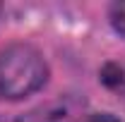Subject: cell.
Returning a JSON list of instances; mask_svg holds the SVG:
<instances>
[{
	"label": "cell",
	"mask_w": 125,
	"mask_h": 122,
	"mask_svg": "<svg viewBox=\"0 0 125 122\" xmlns=\"http://www.w3.org/2000/svg\"><path fill=\"white\" fill-rule=\"evenodd\" d=\"M89 122H120V120L113 117V115H108V113H101V115H94Z\"/></svg>",
	"instance_id": "4"
},
{
	"label": "cell",
	"mask_w": 125,
	"mask_h": 122,
	"mask_svg": "<svg viewBox=\"0 0 125 122\" xmlns=\"http://www.w3.org/2000/svg\"><path fill=\"white\" fill-rule=\"evenodd\" d=\"M48 79L43 55L29 43H12L0 50V96L19 101L39 91Z\"/></svg>",
	"instance_id": "1"
},
{
	"label": "cell",
	"mask_w": 125,
	"mask_h": 122,
	"mask_svg": "<svg viewBox=\"0 0 125 122\" xmlns=\"http://www.w3.org/2000/svg\"><path fill=\"white\" fill-rule=\"evenodd\" d=\"M101 79H104V84H108L111 89H120L123 81H125L123 67H118V65H106L104 72H101Z\"/></svg>",
	"instance_id": "2"
},
{
	"label": "cell",
	"mask_w": 125,
	"mask_h": 122,
	"mask_svg": "<svg viewBox=\"0 0 125 122\" xmlns=\"http://www.w3.org/2000/svg\"><path fill=\"white\" fill-rule=\"evenodd\" d=\"M111 22H113L115 31L125 36V2H118L111 7Z\"/></svg>",
	"instance_id": "3"
}]
</instances>
